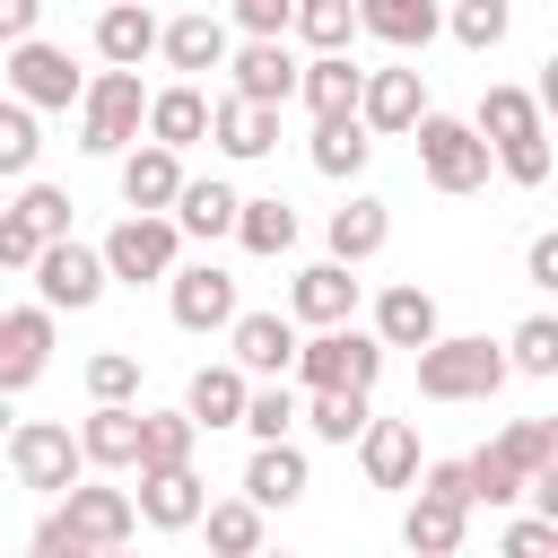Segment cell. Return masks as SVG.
Wrapping results in <instances>:
<instances>
[{
    "label": "cell",
    "instance_id": "1",
    "mask_svg": "<svg viewBox=\"0 0 558 558\" xmlns=\"http://www.w3.org/2000/svg\"><path fill=\"white\" fill-rule=\"evenodd\" d=\"M506 375H514V357L488 331H445L436 349H418V401H488V392H506Z\"/></svg>",
    "mask_w": 558,
    "mask_h": 558
},
{
    "label": "cell",
    "instance_id": "2",
    "mask_svg": "<svg viewBox=\"0 0 558 558\" xmlns=\"http://www.w3.org/2000/svg\"><path fill=\"white\" fill-rule=\"evenodd\" d=\"M148 87H140V70H96V87H87V105H78V148L87 157H131L140 148V131H148Z\"/></svg>",
    "mask_w": 558,
    "mask_h": 558
},
{
    "label": "cell",
    "instance_id": "3",
    "mask_svg": "<svg viewBox=\"0 0 558 558\" xmlns=\"http://www.w3.org/2000/svg\"><path fill=\"white\" fill-rule=\"evenodd\" d=\"M9 471H17V488H35V497H70L78 480H87V445L61 427V418H17L9 427Z\"/></svg>",
    "mask_w": 558,
    "mask_h": 558
},
{
    "label": "cell",
    "instance_id": "4",
    "mask_svg": "<svg viewBox=\"0 0 558 558\" xmlns=\"http://www.w3.org/2000/svg\"><path fill=\"white\" fill-rule=\"evenodd\" d=\"M375 375H384V331H357V323L314 331L305 357H296V384L305 392H375Z\"/></svg>",
    "mask_w": 558,
    "mask_h": 558
},
{
    "label": "cell",
    "instance_id": "5",
    "mask_svg": "<svg viewBox=\"0 0 558 558\" xmlns=\"http://www.w3.org/2000/svg\"><path fill=\"white\" fill-rule=\"evenodd\" d=\"M488 166H497V148L480 140V122H453V113H427L418 122V174L436 192H480Z\"/></svg>",
    "mask_w": 558,
    "mask_h": 558
},
{
    "label": "cell",
    "instance_id": "6",
    "mask_svg": "<svg viewBox=\"0 0 558 558\" xmlns=\"http://www.w3.org/2000/svg\"><path fill=\"white\" fill-rule=\"evenodd\" d=\"M105 288H113V262H105V244H78V235H61V244L35 262V305H52V314H87Z\"/></svg>",
    "mask_w": 558,
    "mask_h": 558
},
{
    "label": "cell",
    "instance_id": "7",
    "mask_svg": "<svg viewBox=\"0 0 558 558\" xmlns=\"http://www.w3.org/2000/svg\"><path fill=\"white\" fill-rule=\"evenodd\" d=\"M87 87H96V78H78V70H70V52H61V44H44V35L9 52V96H17V105H35V113L87 105Z\"/></svg>",
    "mask_w": 558,
    "mask_h": 558
},
{
    "label": "cell",
    "instance_id": "8",
    "mask_svg": "<svg viewBox=\"0 0 558 558\" xmlns=\"http://www.w3.org/2000/svg\"><path fill=\"white\" fill-rule=\"evenodd\" d=\"M183 227L174 218H122L113 235H105V262H113V279L122 288H148V279H174L183 262Z\"/></svg>",
    "mask_w": 558,
    "mask_h": 558
},
{
    "label": "cell",
    "instance_id": "9",
    "mask_svg": "<svg viewBox=\"0 0 558 558\" xmlns=\"http://www.w3.org/2000/svg\"><path fill=\"white\" fill-rule=\"evenodd\" d=\"M166 314H174L183 331H235V323H244L235 279H227L218 262H183V270L166 279Z\"/></svg>",
    "mask_w": 558,
    "mask_h": 558
},
{
    "label": "cell",
    "instance_id": "10",
    "mask_svg": "<svg viewBox=\"0 0 558 558\" xmlns=\"http://www.w3.org/2000/svg\"><path fill=\"white\" fill-rule=\"evenodd\" d=\"M70 532H78V549H131V523H140V497L131 488H105V480H78L61 506H52Z\"/></svg>",
    "mask_w": 558,
    "mask_h": 558
},
{
    "label": "cell",
    "instance_id": "11",
    "mask_svg": "<svg viewBox=\"0 0 558 558\" xmlns=\"http://www.w3.org/2000/svg\"><path fill=\"white\" fill-rule=\"evenodd\" d=\"M227 357H235L253 384H288V375H296V357H305L296 314H244V323L227 331Z\"/></svg>",
    "mask_w": 558,
    "mask_h": 558
},
{
    "label": "cell",
    "instance_id": "12",
    "mask_svg": "<svg viewBox=\"0 0 558 558\" xmlns=\"http://www.w3.org/2000/svg\"><path fill=\"white\" fill-rule=\"evenodd\" d=\"M183 192H192V174H183V157H174V148L140 140V148L122 157V201H131V218H174V209H183Z\"/></svg>",
    "mask_w": 558,
    "mask_h": 558
},
{
    "label": "cell",
    "instance_id": "13",
    "mask_svg": "<svg viewBox=\"0 0 558 558\" xmlns=\"http://www.w3.org/2000/svg\"><path fill=\"white\" fill-rule=\"evenodd\" d=\"M288 314H296L305 331H340V323L357 314V279H349V262H305V270L288 279Z\"/></svg>",
    "mask_w": 558,
    "mask_h": 558
},
{
    "label": "cell",
    "instance_id": "14",
    "mask_svg": "<svg viewBox=\"0 0 558 558\" xmlns=\"http://www.w3.org/2000/svg\"><path fill=\"white\" fill-rule=\"evenodd\" d=\"M227 78H235V96H253V105H296V96H305V61H296L288 44H235Z\"/></svg>",
    "mask_w": 558,
    "mask_h": 558
},
{
    "label": "cell",
    "instance_id": "15",
    "mask_svg": "<svg viewBox=\"0 0 558 558\" xmlns=\"http://www.w3.org/2000/svg\"><path fill=\"white\" fill-rule=\"evenodd\" d=\"M52 357V305H9L0 314V392H26Z\"/></svg>",
    "mask_w": 558,
    "mask_h": 558
},
{
    "label": "cell",
    "instance_id": "16",
    "mask_svg": "<svg viewBox=\"0 0 558 558\" xmlns=\"http://www.w3.org/2000/svg\"><path fill=\"white\" fill-rule=\"evenodd\" d=\"M375 140H401L427 122V78L418 70H366V113H357Z\"/></svg>",
    "mask_w": 558,
    "mask_h": 558
},
{
    "label": "cell",
    "instance_id": "17",
    "mask_svg": "<svg viewBox=\"0 0 558 558\" xmlns=\"http://www.w3.org/2000/svg\"><path fill=\"white\" fill-rule=\"evenodd\" d=\"M375 331H384V349H436L445 340V314H436V296L418 279H392L375 296Z\"/></svg>",
    "mask_w": 558,
    "mask_h": 558
},
{
    "label": "cell",
    "instance_id": "18",
    "mask_svg": "<svg viewBox=\"0 0 558 558\" xmlns=\"http://www.w3.org/2000/svg\"><path fill=\"white\" fill-rule=\"evenodd\" d=\"M96 52H105V70H140L148 52H166L157 9H148V0H113V9L96 17Z\"/></svg>",
    "mask_w": 558,
    "mask_h": 558
},
{
    "label": "cell",
    "instance_id": "19",
    "mask_svg": "<svg viewBox=\"0 0 558 558\" xmlns=\"http://www.w3.org/2000/svg\"><path fill=\"white\" fill-rule=\"evenodd\" d=\"M314 122H349V113H366V70L349 61V52H314L305 61V96H296Z\"/></svg>",
    "mask_w": 558,
    "mask_h": 558
},
{
    "label": "cell",
    "instance_id": "20",
    "mask_svg": "<svg viewBox=\"0 0 558 558\" xmlns=\"http://www.w3.org/2000/svg\"><path fill=\"white\" fill-rule=\"evenodd\" d=\"M209 131H218V105H209L192 78L157 87V105H148V140H157V148H174V157H183V148H201Z\"/></svg>",
    "mask_w": 558,
    "mask_h": 558
},
{
    "label": "cell",
    "instance_id": "21",
    "mask_svg": "<svg viewBox=\"0 0 558 558\" xmlns=\"http://www.w3.org/2000/svg\"><path fill=\"white\" fill-rule=\"evenodd\" d=\"M140 523H157V532H192L201 514H209V488H201V471H140Z\"/></svg>",
    "mask_w": 558,
    "mask_h": 558
},
{
    "label": "cell",
    "instance_id": "22",
    "mask_svg": "<svg viewBox=\"0 0 558 558\" xmlns=\"http://www.w3.org/2000/svg\"><path fill=\"white\" fill-rule=\"evenodd\" d=\"M218 157H235V166H253V157H270L279 148V105H253V96H218Z\"/></svg>",
    "mask_w": 558,
    "mask_h": 558
},
{
    "label": "cell",
    "instance_id": "23",
    "mask_svg": "<svg viewBox=\"0 0 558 558\" xmlns=\"http://www.w3.org/2000/svg\"><path fill=\"white\" fill-rule=\"evenodd\" d=\"M323 235H331V262H349V270H357V262H375V253L392 244V209H384L375 192H349V201L331 209V227H323Z\"/></svg>",
    "mask_w": 558,
    "mask_h": 558
},
{
    "label": "cell",
    "instance_id": "24",
    "mask_svg": "<svg viewBox=\"0 0 558 558\" xmlns=\"http://www.w3.org/2000/svg\"><path fill=\"white\" fill-rule=\"evenodd\" d=\"M183 410L201 418V436L209 427H244V410H253V375L227 357V366H201L192 384H183Z\"/></svg>",
    "mask_w": 558,
    "mask_h": 558
},
{
    "label": "cell",
    "instance_id": "25",
    "mask_svg": "<svg viewBox=\"0 0 558 558\" xmlns=\"http://www.w3.org/2000/svg\"><path fill=\"white\" fill-rule=\"evenodd\" d=\"M78 445H87V471H140V453H148V410H87Z\"/></svg>",
    "mask_w": 558,
    "mask_h": 558
},
{
    "label": "cell",
    "instance_id": "26",
    "mask_svg": "<svg viewBox=\"0 0 558 558\" xmlns=\"http://www.w3.org/2000/svg\"><path fill=\"white\" fill-rule=\"evenodd\" d=\"M357 462H366V480H375V488H418V471H427V462H418V427H410V418H375V427H366V445H357Z\"/></svg>",
    "mask_w": 558,
    "mask_h": 558
},
{
    "label": "cell",
    "instance_id": "27",
    "mask_svg": "<svg viewBox=\"0 0 558 558\" xmlns=\"http://www.w3.org/2000/svg\"><path fill=\"white\" fill-rule=\"evenodd\" d=\"M462 532H471V506H453V497H410V514H401V549L410 558H453L462 549Z\"/></svg>",
    "mask_w": 558,
    "mask_h": 558
},
{
    "label": "cell",
    "instance_id": "28",
    "mask_svg": "<svg viewBox=\"0 0 558 558\" xmlns=\"http://www.w3.org/2000/svg\"><path fill=\"white\" fill-rule=\"evenodd\" d=\"M357 17H366V35L392 44V52H427V44L445 35V9H436V0H357Z\"/></svg>",
    "mask_w": 558,
    "mask_h": 558
},
{
    "label": "cell",
    "instance_id": "29",
    "mask_svg": "<svg viewBox=\"0 0 558 558\" xmlns=\"http://www.w3.org/2000/svg\"><path fill=\"white\" fill-rule=\"evenodd\" d=\"M227 61H235V44H227V17L192 9V17H174V26H166V70L201 78V70H227Z\"/></svg>",
    "mask_w": 558,
    "mask_h": 558
},
{
    "label": "cell",
    "instance_id": "30",
    "mask_svg": "<svg viewBox=\"0 0 558 558\" xmlns=\"http://www.w3.org/2000/svg\"><path fill=\"white\" fill-rule=\"evenodd\" d=\"M244 497H253L262 514H270V506H296V497H305V453H296V445H253Z\"/></svg>",
    "mask_w": 558,
    "mask_h": 558
},
{
    "label": "cell",
    "instance_id": "31",
    "mask_svg": "<svg viewBox=\"0 0 558 558\" xmlns=\"http://www.w3.org/2000/svg\"><path fill=\"white\" fill-rule=\"evenodd\" d=\"M471 122H480V140H488V148H514V140H541V96H532V87H488Z\"/></svg>",
    "mask_w": 558,
    "mask_h": 558
},
{
    "label": "cell",
    "instance_id": "32",
    "mask_svg": "<svg viewBox=\"0 0 558 558\" xmlns=\"http://www.w3.org/2000/svg\"><path fill=\"white\" fill-rule=\"evenodd\" d=\"M305 157H314V174L357 183V174H366V157H375V131H366L357 113H349V122H314V148H305Z\"/></svg>",
    "mask_w": 558,
    "mask_h": 558
},
{
    "label": "cell",
    "instance_id": "33",
    "mask_svg": "<svg viewBox=\"0 0 558 558\" xmlns=\"http://www.w3.org/2000/svg\"><path fill=\"white\" fill-rule=\"evenodd\" d=\"M174 227H183V235H201V244H209V235H235V227H244V192H235V183H218V174H201V183L183 192Z\"/></svg>",
    "mask_w": 558,
    "mask_h": 558
},
{
    "label": "cell",
    "instance_id": "34",
    "mask_svg": "<svg viewBox=\"0 0 558 558\" xmlns=\"http://www.w3.org/2000/svg\"><path fill=\"white\" fill-rule=\"evenodd\" d=\"M201 532H209V558H262V549H270L253 497H218V506L201 514Z\"/></svg>",
    "mask_w": 558,
    "mask_h": 558
},
{
    "label": "cell",
    "instance_id": "35",
    "mask_svg": "<svg viewBox=\"0 0 558 558\" xmlns=\"http://www.w3.org/2000/svg\"><path fill=\"white\" fill-rule=\"evenodd\" d=\"M305 427H314L323 445H366L375 401H366V392H305Z\"/></svg>",
    "mask_w": 558,
    "mask_h": 558
},
{
    "label": "cell",
    "instance_id": "36",
    "mask_svg": "<svg viewBox=\"0 0 558 558\" xmlns=\"http://www.w3.org/2000/svg\"><path fill=\"white\" fill-rule=\"evenodd\" d=\"M235 244H244L253 262H279V253L296 244V209H288L279 192H262V201H244V227H235Z\"/></svg>",
    "mask_w": 558,
    "mask_h": 558
},
{
    "label": "cell",
    "instance_id": "37",
    "mask_svg": "<svg viewBox=\"0 0 558 558\" xmlns=\"http://www.w3.org/2000/svg\"><path fill=\"white\" fill-rule=\"evenodd\" d=\"M349 35H366L357 0H296V44L305 52H349Z\"/></svg>",
    "mask_w": 558,
    "mask_h": 558
},
{
    "label": "cell",
    "instance_id": "38",
    "mask_svg": "<svg viewBox=\"0 0 558 558\" xmlns=\"http://www.w3.org/2000/svg\"><path fill=\"white\" fill-rule=\"evenodd\" d=\"M192 445H201V418H192V410H148V453H140V471H192Z\"/></svg>",
    "mask_w": 558,
    "mask_h": 558
},
{
    "label": "cell",
    "instance_id": "39",
    "mask_svg": "<svg viewBox=\"0 0 558 558\" xmlns=\"http://www.w3.org/2000/svg\"><path fill=\"white\" fill-rule=\"evenodd\" d=\"M506 26H514V9H506V0H453V9H445V35H453L462 52H497V44H506Z\"/></svg>",
    "mask_w": 558,
    "mask_h": 558
},
{
    "label": "cell",
    "instance_id": "40",
    "mask_svg": "<svg viewBox=\"0 0 558 558\" xmlns=\"http://www.w3.org/2000/svg\"><path fill=\"white\" fill-rule=\"evenodd\" d=\"M87 392H96V410H131L140 401V357L131 349H96L87 357Z\"/></svg>",
    "mask_w": 558,
    "mask_h": 558
},
{
    "label": "cell",
    "instance_id": "41",
    "mask_svg": "<svg viewBox=\"0 0 558 558\" xmlns=\"http://www.w3.org/2000/svg\"><path fill=\"white\" fill-rule=\"evenodd\" d=\"M506 357H514V375H558V314H523L506 331Z\"/></svg>",
    "mask_w": 558,
    "mask_h": 558
},
{
    "label": "cell",
    "instance_id": "42",
    "mask_svg": "<svg viewBox=\"0 0 558 558\" xmlns=\"http://www.w3.org/2000/svg\"><path fill=\"white\" fill-rule=\"evenodd\" d=\"M296 418H305V410H296L288 384H253V410H244V436H253V445H288Z\"/></svg>",
    "mask_w": 558,
    "mask_h": 558
},
{
    "label": "cell",
    "instance_id": "43",
    "mask_svg": "<svg viewBox=\"0 0 558 558\" xmlns=\"http://www.w3.org/2000/svg\"><path fill=\"white\" fill-rule=\"evenodd\" d=\"M9 209H17L44 244H61V235H70V192H61V183H17V201H9Z\"/></svg>",
    "mask_w": 558,
    "mask_h": 558
},
{
    "label": "cell",
    "instance_id": "44",
    "mask_svg": "<svg viewBox=\"0 0 558 558\" xmlns=\"http://www.w3.org/2000/svg\"><path fill=\"white\" fill-rule=\"evenodd\" d=\"M497 453H506L523 480H541V471L558 462V453H549V418H506V427H497Z\"/></svg>",
    "mask_w": 558,
    "mask_h": 558
},
{
    "label": "cell",
    "instance_id": "45",
    "mask_svg": "<svg viewBox=\"0 0 558 558\" xmlns=\"http://www.w3.org/2000/svg\"><path fill=\"white\" fill-rule=\"evenodd\" d=\"M471 497H480V506H514V497H532V480H523L497 445H480V453H471Z\"/></svg>",
    "mask_w": 558,
    "mask_h": 558
},
{
    "label": "cell",
    "instance_id": "46",
    "mask_svg": "<svg viewBox=\"0 0 558 558\" xmlns=\"http://www.w3.org/2000/svg\"><path fill=\"white\" fill-rule=\"evenodd\" d=\"M35 148H44V140H35V105L9 96V105H0V174H35Z\"/></svg>",
    "mask_w": 558,
    "mask_h": 558
},
{
    "label": "cell",
    "instance_id": "47",
    "mask_svg": "<svg viewBox=\"0 0 558 558\" xmlns=\"http://www.w3.org/2000/svg\"><path fill=\"white\" fill-rule=\"evenodd\" d=\"M227 17L244 26V44H279V35H296V0H227Z\"/></svg>",
    "mask_w": 558,
    "mask_h": 558
},
{
    "label": "cell",
    "instance_id": "48",
    "mask_svg": "<svg viewBox=\"0 0 558 558\" xmlns=\"http://www.w3.org/2000/svg\"><path fill=\"white\" fill-rule=\"evenodd\" d=\"M497 174H506V183H523V192H532V183H549V131H541V140H514V148H497Z\"/></svg>",
    "mask_w": 558,
    "mask_h": 558
},
{
    "label": "cell",
    "instance_id": "49",
    "mask_svg": "<svg viewBox=\"0 0 558 558\" xmlns=\"http://www.w3.org/2000/svg\"><path fill=\"white\" fill-rule=\"evenodd\" d=\"M44 253H52V244H44V235H35V227H26V218H17V209H0V262H9V270H26V279H35V262H44Z\"/></svg>",
    "mask_w": 558,
    "mask_h": 558
},
{
    "label": "cell",
    "instance_id": "50",
    "mask_svg": "<svg viewBox=\"0 0 558 558\" xmlns=\"http://www.w3.org/2000/svg\"><path fill=\"white\" fill-rule=\"evenodd\" d=\"M497 558H558V523L514 514V523H506V541H497Z\"/></svg>",
    "mask_w": 558,
    "mask_h": 558
},
{
    "label": "cell",
    "instance_id": "51",
    "mask_svg": "<svg viewBox=\"0 0 558 558\" xmlns=\"http://www.w3.org/2000/svg\"><path fill=\"white\" fill-rule=\"evenodd\" d=\"M418 488H427V497H453V506H480V497H471V453H462V462H427Z\"/></svg>",
    "mask_w": 558,
    "mask_h": 558
},
{
    "label": "cell",
    "instance_id": "52",
    "mask_svg": "<svg viewBox=\"0 0 558 558\" xmlns=\"http://www.w3.org/2000/svg\"><path fill=\"white\" fill-rule=\"evenodd\" d=\"M523 279H532V288H549V296H558V227H541V235H532V244H523Z\"/></svg>",
    "mask_w": 558,
    "mask_h": 558
},
{
    "label": "cell",
    "instance_id": "53",
    "mask_svg": "<svg viewBox=\"0 0 558 558\" xmlns=\"http://www.w3.org/2000/svg\"><path fill=\"white\" fill-rule=\"evenodd\" d=\"M35 17H44V0H0V44H9V52L35 44Z\"/></svg>",
    "mask_w": 558,
    "mask_h": 558
},
{
    "label": "cell",
    "instance_id": "54",
    "mask_svg": "<svg viewBox=\"0 0 558 558\" xmlns=\"http://www.w3.org/2000/svg\"><path fill=\"white\" fill-rule=\"evenodd\" d=\"M532 514H541V523H558V462L532 480Z\"/></svg>",
    "mask_w": 558,
    "mask_h": 558
},
{
    "label": "cell",
    "instance_id": "55",
    "mask_svg": "<svg viewBox=\"0 0 558 558\" xmlns=\"http://www.w3.org/2000/svg\"><path fill=\"white\" fill-rule=\"evenodd\" d=\"M532 96H541V113H558V52L541 61V87H532Z\"/></svg>",
    "mask_w": 558,
    "mask_h": 558
},
{
    "label": "cell",
    "instance_id": "56",
    "mask_svg": "<svg viewBox=\"0 0 558 558\" xmlns=\"http://www.w3.org/2000/svg\"><path fill=\"white\" fill-rule=\"evenodd\" d=\"M549 453H558V418H549Z\"/></svg>",
    "mask_w": 558,
    "mask_h": 558
},
{
    "label": "cell",
    "instance_id": "57",
    "mask_svg": "<svg viewBox=\"0 0 558 558\" xmlns=\"http://www.w3.org/2000/svg\"><path fill=\"white\" fill-rule=\"evenodd\" d=\"M262 558H296V549H262Z\"/></svg>",
    "mask_w": 558,
    "mask_h": 558
},
{
    "label": "cell",
    "instance_id": "58",
    "mask_svg": "<svg viewBox=\"0 0 558 558\" xmlns=\"http://www.w3.org/2000/svg\"><path fill=\"white\" fill-rule=\"evenodd\" d=\"M96 558H122V549H96Z\"/></svg>",
    "mask_w": 558,
    "mask_h": 558
},
{
    "label": "cell",
    "instance_id": "59",
    "mask_svg": "<svg viewBox=\"0 0 558 558\" xmlns=\"http://www.w3.org/2000/svg\"><path fill=\"white\" fill-rule=\"evenodd\" d=\"M26 558H44V549H26Z\"/></svg>",
    "mask_w": 558,
    "mask_h": 558
},
{
    "label": "cell",
    "instance_id": "60",
    "mask_svg": "<svg viewBox=\"0 0 558 558\" xmlns=\"http://www.w3.org/2000/svg\"><path fill=\"white\" fill-rule=\"evenodd\" d=\"M122 558H131V549H122Z\"/></svg>",
    "mask_w": 558,
    "mask_h": 558
}]
</instances>
